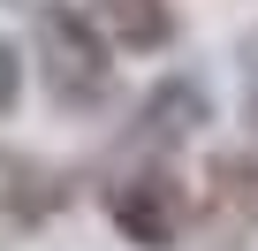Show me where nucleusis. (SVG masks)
<instances>
[{
	"instance_id": "obj_1",
	"label": "nucleus",
	"mask_w": 258,
	"mask_h": 251,
	"mask_svg": "<svg viewBox=\"0 0 258 251\" xmlns=\"http://www.w3.org/2000/svg\"><path fill=\"white\" fill-rule=\"evenodd\" d=\"M38 54H46V84L61 107H99L114 91V46L99 38L91 16L76 8H46L38 16Z\"/></svg>"
},
{
	"instance_id": "obj_7",
	"label": "nucleus",
	"mask_w": 258,
	"mask_h": 251,
	"mask_svg": "<svg viewBox=\"0 0 258 251\" xmlns=\"http://www.w3.org/2000/svg\"><path fill=\"white\" fill-rule=\"evenodd\" d=\"M16 91H23V61H16V46L0 38V114L16 107Z\"/></svg>"
},
{
	"instance_id": "obj_8",
	"label": "nucleus",
	"mask_w": 258,
	"mask_h": 251,
	"mask_svg": "<svg viewBox=\"0 0 258 251\" xmlns=\"http://www.w3.org/2000/svg\"><path fill=\"white\" fill-rule=\"evenodd\" d=\"M250 122H258V84H250Z\"/></svg>"
},
{
	"instance_id": "obj_5",
	"label": "nucleus",
	"mask_w": 258,
	"mask_h": 251,
	"mask_svg": "<svg viewBox=\"0 0 258 251\" xmlns=\"http://www.w3.org/2000/svg\"><path fill=\"white\" fill-rule=\"evenodd\" d=\"M91 23H99V38L114 54H160L175 38V8L167 0H99Z\"/></svg>"
},
{
	"instance_id": "obj_4",
	"label": "nucleus",
	"mask_w": 258,
	"mask_h": 251,
	"mask_svg": "<svg viewBox=\"0 0 258 251\" xmlns=\"http://www.w3.org/2000/svg\"><path fill=\"white\" fill-rule=\"evenodd\" d=\"M61 198H69V183H61L46 160H31V153H0V213H8L16 228H38L46 213H61Z\"/></svg>"
},
{
	"instance_id": "obj_3",
	"label": "nucleus",
	"mask_w": 258,
	"mask_h": 251,
	"mask_svg": "<svg viewBox=\"0 0 258 251\" xmlns=\"http://www.w3.org/2000/svg\"><path fill=\"white\" fill-rule=\"evenodd\" d=\"M205 236L220 251H235V243L258 236V153L250 145L205 160Z\"/></svg>"
},
{
	"instance_id": "obj_6",
	"label": "nucleus",
	"mask_w": 258,
	"mask_h": 251,
	"mask_svg": "<svg viewBox=\"0 0 258 251\" xmlns=\"http://www.w3.org/2000/svg\"><path fill=\"white\" fill-rule=\"evenodd\" d=\"M145 130H137V145H152V153H167V145H182L198 122H205V91L190 84V76H175V84H160L152 99H145Z\"/></svg>"
},
{
	"instance_id": "obj_2",
	"label": "nucleus",
	"mask_w": 258,
	"mask_h": 251,
	"mask_svg": "<svg viewBox=\"0 0 258 251\" xmlns=\"http://www.w3.org/2000/svg\"><path fill=\"white\" fill-rule=\"evenodd\" d=\"M106 221L137 243V251H175L182 228H190V190L167 168H137V175L106 183Z\"/></svg>"
}]
</instances>
